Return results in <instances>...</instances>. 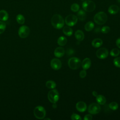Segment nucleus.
Masks as SVG:
<instances>
[{"label":"nucleus","mask_w":120,"mask_h":120,"mask_svg":"<svg viewBox=\"0 0 120 120\" xmlns=\"http://www.w3.org/2000/svg\"><path fill=\"white\" fill-rule=\"evenodd\" d=\"M44 120H50L51 119H49V118H45V119H44Z\"/></svg>","instance_id":"38"},{"label":"nucleus","mask_w":120,"mask_h":120,"mask_svg":"<svg viewBox=\"0 0 120 120\" xmlns=\"http://www.w3.org/2000/svg\"><path fill=\"white\" fill-rule=\"evenodd\" d=\"M47 97L50 102L53 104L56 103L59 99V92L57 90L53 89L49 91Z\"/></svg>","instance_id":"6"},{"label":"nucleus","mask_w":120,"mask_h":120,"mask_svg":"<svg viewBox=\"0 0 120 120\" xmlns=\"http://www.w3.org/2000/svg\"><path fill=\"white\" fill-rule=\"evenodd\" d=\"M78 18L76 16L74 15H67L65 19L66 24L68 26H73L77 22Z\"/></svg>","instance_id":"7"},{"label":"nucleus","mask_w":120,"mask_h":120,"mask_svg":"<svg viewBox=\"0 0 120 120\" xmlns=\"http://www.w3.org/2000/svg\"><path fill=\"white\" fill-rule=\"evenodd\" d=\"M107 20V15L104 12L97 13L94 17V22L98 25H102L106 22Z\"/></svg>","instance_id":"2"},{"label":"nucleus","mask_w":120,"mask_h":120,"mask_svg":"<svg viewBox=\"0 0 120 120\" xmlns=\"http://www.w3.org/2000/svg\"><path fill=\"white\" fill-rule=\"evenodd\" d=\"M101 32L103 33H104V34L107 33H108L110 31V27L109 26H103L101 28Z\"/></svg>","instance_id":"31"},{"label":"nucleus","mask_w":120,"mask_h":120,"mask_svg":"<svg viewBox=\"0 0 120 120\" xmlns=\"http://www.w3.org/2000/svg\"><path fill=\"white\" fill-rule=\"evenodd\" d=\"M101 110V107L99 104L93 103L90 104L88 107V112L92 114H96L99 112Z\"/></svg>","instance_id":"9"},{"label":"nucleus","mask_w":120,"mask_h":120,"mask_svg":"<svg viewBox=\"0 0 120 120\" xmlns=\"http://www.w3.org/2000/svg\"><path fill=\"white\" fill-rule=\"evenodd\" d=\"M96 101L98 104L103 105L105 104L106 100L104 96L102 95H98L96 97Z\"/></svg>","instance_id":"19"},{"label":"nucleus","mask_w":120,"mask_h":120,"mask_svg":"<svg viewBox=\"0 0 120 120\" xmlns=\"http://www.w3.org/2000/svg\"><path fill=\"white\" fill-rule=\"evenodd\" d=\"M67 42V38L63 36H61L59 37L57 40V43L60 46L65 45Z\"/></svg>","instance_id":"23"},{"label":"nucleus","mask_w":120,"mask_h":120,"mask_svg":"<svg viewBox=\"0 0 120 120\" xmlns=\"http://www.w3.org/2000/svg\"></svg>","instance_id":"40"},{"label":"nucleus","mask_w":120,"mask_h":120,"mask_svg":"<svg viewBox=\"0 0 120 120\" xmlns=\"http://www.w3.org/2000/svg\"><path fill=\"white\" fill-rule=\"evenodd\" d=\"M82 7L84 11L88 12H91L95 10L96 8V4L92 0H84L82 4Z\"/></svg>","instance_id":"4"},{"label":"nucleus","mask_w":120,"mask_h":120,"mask_svg":"<svg viewBox=\"0 0 120 120\" xmlns=\"http://www.w3.org/2000/svg\"><path fill=\"white\" fill-rule=\"evenodd\" d=\"M117 1L120 3V0H117Z\"/></svg>","instance_id":"39"},{"label":"nucleus","mask_w":120,"mask_h":120,"mask_svg":"<svg viewBox=\"0 0 120 120\" xmlns=\"http://www.w3.org/2000/svg\"><path fill=\"white\" fill-rule=\"evenodd\" d=\"M80 60L76 57H72L68 61V65L72 69H76L80 68L81 65Z\"/></svg>","instance_id":"5"},{"label":"nucleus","mask_w":120,"mask_h":120,"mask_svg":"<svg viewBox=\"0 0 120 120\" xmlns=\"http://www.w3.org/2000/svg\"><path fill=\"white\" fill-rule=\"evenodd\" d=\"M119 10V8L118 6L116 5H112L109 7L108 11L110 14L114 15L118 12Z\"/></svg>","instance_id":"16"},{"label":"nucleus","mask_w":120,"mask_h":120,"mask_svg":"<svg viewBox=\"0 0 120 120\" xmlns=\"http://www.w3.org/2000/svg\"><path fill=\"white\" fill-rule=\"evenodd\" d=\"M16 21L20 24H22L25 22V18L21 14H19L16 16Z\"/></svg>","instance_id":"25"},{"label":"nucleus","mask_w":120,"mask_h":120,"mask_svg":"<svg viewBox=\"0 0 120 120\" xmlns=\"http://www.w3.org/2000/svg\"><path fill=\"white\" fill-rule=\"evenodd\" d=\"M45 85L48 89H53L56 86V84L55 82L51 80L48 81L46 82Z\"/></svg>","instance_id":"24"},{"label":"nucleus","mask_w":120,"mask_h":120,"mask_svg":"<svg viewBox=\"0 0 120 120\" xmlns=\"http://www.w3.org/2000/svg\"><path fill=\"white\" fill-rule=\"evenodd\" d=\"M8 18V14L5 10H0V20L2 21H6Z\"/></svg>","instance_id":"17"},{"label":"nucleus","mask_w":120,"mask_h":120,"mask_svg":"<svg viewBox=\"0 0 120 120\" xmlns=\"http://www.w3.org/2000/svg\"><path fill=\"white\" fill-rule=\"evenodd\" d=\"M83 119L84 120H91L92 119V116L90 114H86L84 116Z\"/></svg>","instance_id":"34"},{"label":"nucleus","mask_w":120,"mask_h":120,"mask_svg":"<svg viewBox=\"0 0 120 120\" xmlns=\"http://www.w3.org/2000/svg\"><path fill=\"white\" fill-rule=\"evenodd\" d=\"M33 112L35 117L38 119H43L46 114L45 108L40 105L36 106Z\"/></svg>","instance_id":"3"},{"label":"nucleus","mask_w":120,"mask_h":120,"mask_svg":"<svg viewBox=\"0 0 120 120\" xmlns=\"http://www.w3.org/2000/svg\"><path fill=\"white\" fill-rule=\"evenodd\" d=\"M92 95H93V96L96 97L98 95L97 92H96V91H92Z\"/></svg>","instance_id":"36"},{"label":"nucleus","mask_w":120,"mask_h":120,"mask_svg":"<svg viewBox=\"0 0 120 120\" xmlns=\"http://www.w3.org/2000/svg\"><path fill=\"white\" fill-rule=\"evenodd\" d=\"M81 65L82 68L84 70H87L89 69L91 66V60L88 58H86L84 59L81 63Z\"/></svg>","instance_id":"14"},{"label":"nucleus","mask_w":120,"mask_h":120,"mask_svg":"<svg viewBox=\"0 0 120 120\" xmlns=\"http://www.w3.org/2000/svg\"><path fill=\"white\" fill-rule=\"evenodd\" d=\"M109 108L112 110H116L118 107V104L115 102H112L109 104Z\"/></svg>","instance_id":"27"},{"label":"nucleus","mask_w":120,"mask_h":120,"mask_svg":"<svg viewBox=\"0 0 120 120\" xmlns=\"http://www.w3.org/2000/svg\"><path fill=\"white\" fill-rule=\"evenodd\" d=\"M52 107H53V108H56L57 105H56L55 104V103H53V105H52Z\"/></svg>","instance_id":"37"},{"label":"nucleus","mask_w":120,"mask_h":120,"mask_svg":"<svg viewBox=\"0 0 120 120\" xmlns=\"http://www.w3.org/2000/svg\"><path fill=\"white\" fill-rule=\"evenodd\" d=\"M65 54V50L63 47H57L54 52V55L58 58H61Z\"/></svg>","instance_id":"13"},{"label":"nucleus","mask_w":120,"mask_h":120,"mask_svg":"<svg viewBox=\"0 0 120 120\" xmlns=\"http://www.w3.org/2000/svg\"><path fill=\"white\" fill-rule=\"evenodd\" d=\"M63 33L67 36H70L73 34V30L70 26H65L63 29Z\"/></svg>","instance_id":"21"},{"label":"nucleus","mask_w":120,"mask_h":120,"mask_svg":"<svg viewBox=\"0 0 120 120\" xmlns=\"http://www.w3.org/2000/svg\"><path fill=\"white\" fill-rule=\"evenodd\" d=\"M120 50L117 48H113L110 52V55L112 57H117L120 54Z\"/></svg>","instance_id":"26"},{"label":"nucleus","mask_w":120,"mask_h":120,"mask_svg":"<svg viewBox=\"0 0 120 120\" xmlns=\"http://www.w3.org/2000/svg\"><path fill=\"white\" fill-rule=\"evenodd\" d=\"M71 119L72 120H81L82 118L81 117L77 114L76 113H73L71 115Z\"/></svg>","instance_id":"32"},{"label":"nucleus","mask_w":120,"mask_h":120,"mask_svg":"<svg viewBox=\"0 0 120 120\" xmlns=\"http://www.w3.org/2000/svg\"><path fill=\"white\" fill-rule=\"evenodd\" d=\"M51 68L54 70L60 69L61 67V61L56 58H54L52 60L50 63Z\"/></svg>","instance_id":"11"},{"label":"nucleus","mask_w":120,"mask_h":120,"mask_svg":"<svg viewBox=\"0 0 120 120\" xmlns=\"http://www.w3.org/2000/svg\"><path fill=\"white\" fill-rule=\"evenodd\" d=\"M75 38L79 41H81L83 40L84 38V35L83 32L81 30H77L75 33Z\"/></svg>","instance_id":"15"},{"label":"nucleus","mask_w":120,"mask_h":120,"mask_svg":"<svg viewBox=\"0 0 120 120\" xmlns=\"http://www.w3.org/2000/svg\"><path fill=\"white\" fill-rule=\"evenodd\" d=\"M51 23L54 28L60 29L64 26L65 21L60 15L55 14L52 17Z\"/></svg>","instance_id":"1"},{"label":"nucleus","mask_w":120,"mask_h":120,"mask_svg":"<svg viewBox=\"0 0 120 120\" xmlns=\"http://www.w3.org/2000/svg\"><path fill=\"white\" fill-rule=\"evenodd\" d=\"M102 44H103L102 40L101 39L98 38L94 39L92 41V43H91L92 45L95 48H98L100 47V46L102 45Z\"/></svg>","instance_id":"18"},{"label":"nucleus","mask_w":120,"mask_h":120,"mask_svg":"<svg viewBox=\"0 0 120 120\" xmlns=\"http://www.w3.org/2000/svg\"><path fill=\"white\" fill-rule=\"evenodd\" d=\"M79 75H80V77L82 78H84L86 75V72L85 70L83 69V70H82L79 73Z\"/></svg>","instance_id":"33"},{"label":"nucleus","mask_w":120,"mask_h":120,"mask_svg":"<svg viewBox=\"0 0 120 120\" xmlns=\"http://www.w3.org/2000/svg\"><path fill=\"white\" fill-rule=\"evenodd\" d=\"M94 24L91 21L87 22L84 26V29L87 31H90L92 30L94 28Z\"/></svg>","instance_id":"22"},{"label":"nucleus","mask_w":120,"mask_h":120,"mask_svg":"<svg viewBox=\"0 0 120 120\" xmlns=\"http://www.w3.org/2000/svg\"><path fill=\"white\" fill-rule=\"evenodd\" d=\"M114 65L118 68H120V57H117L113 60Z\"/></svg>","instance_id":"30"},{"label":"nucleus","mask_w":120,"mask_h":120,"mask_svg":"<svg viewBox=\"0 0 120 120\" xmlns=\"http://www.w3.org/2000/svg\"><path fill=\"white\" fill-rule=\"evenodd\" d=\"M6 28V24L5 22L0 21V34L4 32Z\"/></svg>","instance_id":"29"},{"label":"nucleus","mask_w":120,"mask_h":120,"mask_svg":"<svg viewBox=\"0 0 120 120\" xmlns=\"http://www.w3.org/2000/svg\"><path fill=\"white\" fill-rule=\"evenodd\" d=\"M116 44L117 46L118 47V48L120 49V38H118V39L116 40Z\"/></svg>","instance_id":"35"},{"label":"nucleus","mask_w":120,"mask_h":120,"mask_svg":"<svg viewBox=\"0 0 120 120\" xmlns=\"http://www.w3.org/2000/svg\"><path fill=\"white\" fill-rule=\"evenodd\" d=\"M30 33V28L25 25L21 26L18 30V35L21 38H27Z\"/></svg>","instance_id":"8"},{"label":"nucleus","mask_w":120,"mask_h":120,"mask_svg":"<svg viewBox=\"0 0 120 120\" xmlns=\"http://www.w3.org/2000/svg\"><path fill=\"white\" fill-rule=\"evenodd\" d=\"M77 18H78L81 21H83L85 19L86 17V14L84 10L80 9L78 10V12L77 13Z\"/></svg>","instance_id":"20"},{"label":"nucleus","mask_w":120,"mask_h":120,"mask_svg":"<svg viewBox=\"0 0 120 120\" xmlns=\"http://www.w3.org/2000/svg\"><path fill=\"white\" fill-rule=\"evenodd\" d=\"M76 108L80 112H84L87 109V105L83 101H79L76 104Z\"/></svg>","instance_id":"12"},{"label":"nucleus","mask_w":120,"mask_h":120,"mask_svg":"<svg viewBox=\"0 0 120 120\" xmlns=\"http://www.w3.org/2000/svg\"><path fill=\"white\" fill-rule=\"evenodd\" d=\"M71 10L74 12H76L78 11L79 10L80 8V6L79 5L77 4V3H73V4L71 5V7H70Z\"/></svg>","instance_id":"28"},{"label":"nucleus","mask_w":120,"mask_h":120,"mask_svg":"<svg viewBox=\"0 0 120 120\" xmlns=\"http://www.w3.org/2000/svg\"><path fill=\"white\" fill-rule=\"evenodd\" d=\"M96 54L98 58L100 59H104L108 56V51L105 48H101L97 51Z\"/></svg>","instance_id":"10"}]
</instances>
